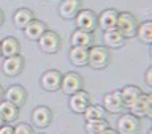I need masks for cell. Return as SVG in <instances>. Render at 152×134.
<instances>
[{
    "mask_svg": "<svg viewBox=\"0 0 152 134\" xmlns=\"http://www.w3.org/2000/svg\"><path fill=\"white\" fill-rule=\"evenodd\" d=\"M111 62V52L104 46H90L87 65L94 70H104Z\"/></svg>",
    "mask_w": 152,
    "mask_h": 134,
    "instance_id": "1",
    "label": "cell"
},
{
    "mask_svg": "<svg viewBox=\"0 0 152 134\" xmlns=\"http://www.w3.org/2000/svg\"><path fill=\"white\" fill-rule=\"evenodd\" d=\"M136 28H138V19L128 11H122L117 14V24H116V30L125 38H133L136 35Z\"/></svg>",
    "mask_w": 152,
    "mask_h": 134,
    "instance_id": "2",
    "label": "cell"
},
{
    "mask_svg": "<svg viewBox=\"0 0 152 134\" xmlns=\"http://www.w3.org/2000/svg\"><path fill=\"white\" fill-rule=\"evenodd\" d=\"M141 130H142L141 118L132 115V114H122L116 125L117 134H140Z\"/></svg>",
    "mask_w": 152,
    "mask_h": 134,
    "instance_id": "3",
    "label": "cell"
},
{
    "mask_svg": "<svg viewBox=\"0 0 152 134\" xmlns=\"http://www.w3.org/2000/svg\"><path fill=\"white\" fill-rule=\"evenodd\" d=\"M132 115L138 118H151L152 117V95L151 93H141V96L128 107Z\"/></svg>",
    "mask_w": 152,
    "mask_h": 134,
    "instance_id": "4",
    "label": "cell"
},
{
    "mask_svg": "<svg viewBox=\"0 0 152 134\" xmlns=\"http://www.w3.org/2000/svg\"><path fill=\"white\" fill-rule=\"evenodd\" d=\"M60 46H62V40L59 33H56L54 30H46L38 38V47L45 54H56V52L60 51Z\"/></svg>",
    "mask_w": 152,
    "mask_h": 134,
    "instance_id": "5",
    "label": "cell"
},
{
    "mask_svg": "<svg viewBox=\"0 0 152 134\" xmlns=\"http://www.w3.org/2000/svg\"><path fill=\"white\" fill-rule=\"evenodd\" d=\"M84 87V80L81 78V74L70 71V73L62 74V82H60V90L65 95H73L79 90H83Z\"/></svg>",
    "mask_w": 152,
    "mask_h": 134,
    "instance_id": "6",
    "label": "cell"
},
{
    "mask_svg": "<svg viewBox=\"0 0 152 134\" xmlns=\"http://www.w3.org/2000/svg\"><path fill=\"white\" fill-rule=\"evenodd\" d=\"M76 27L79 30L92 32L97 28V14L92 9H79V13L76 14Z\"/></svg>",
    "mask_w": 152,
    "mask_h": 134,
    "instance_id": "7",
    "label": "cell"
},
{
    "mask_svg": "<svg viewBox=\"0 0 152 134\" xmlns=\"http://www.w3.org/2000/svg\"><path fill=\"white\" fill-rule=\"evenodd\" d=\"M60 82H62V73L57 70H48L41 74L40 84L46 92H57L60 90Z\"/></svg>",
    "mask_w": 152,
    "mask_h": 134,
    "instance_id": "8",
    "label": "cell"
},
{
    "mask_svg": "<svg viewBox=\"0 0 152 134\" xmlns=\"http://www.w3.org/2000/svg\"><path fill=\"white\" fill-rule=\"evenodd\" d=\"M24 70V57L22 55H13V57H7L2 63V71L5 76L14 78V76L21 74Z\"/></svg>",
    "mask_w": 152,
    "mask_h": 134,
    "instance_id": "9",
    "label": "cell"
},
{
    "mask_svg": "<svg viewBox=\"0 0 152 134\" xmlns=\"http://www.w3.org/2000/svg\"><path fill=\"white\" fill-rule=\"evenodd\" d=\"M70 109L75 114H84V111L90 106V96L87 92L79 90L73 95H70V101H68Z\"/></svg>",
    "mask_w": 152,
    "mask_h": 134,
    "instance_id": "10",
    "label": "cell"
},
{
    "mask_svg": "<svg viewBox=\"0 0 152 134\" xmlns=\"http://www.w3.org/2000/svg\"><path fill=\"white\" fill-rule=\"evenodd\" d=\"M3 98H5V101H10L14 106L21 107L27 101V90L21 87V85H11V87H8L5 90Z\"/></svg>",
    "mask_w": 152,
    "mask_h": 134,
    "instance_id": "11",
    "label": "cell"
},
{
    "mask_svg": "<svg viewBox=\"0 0 152 134\" xmlns=\"http://www.w3.org/2000/svg\"><path fill=\"white\" fill-rule=\"evenodd\" d=\"M103 109L109 114H119L122 112L124 109V103H122V96H121V92L116 90V92H111V93H106L103 98Z\"/></svg>",
    "mask_w": 152,
    "mask_h": 134,
    "instance_id": "12",
    "label": "cell"
},
{
    "mask_svg": "<svg viewBox=\"0 0 152 134\" xmlns=\"http://www.w3.org/2000/svg\"><path fill=\"white\" fill-rule=\"evenodd\" d=\"M52 122V111L46 106H38L32 112V123L37 128H48Z\"/></svg>",
    "mask_w": 152,
    "mask_h": 134,
    "instance_id": "13",
    "label": "cell"
},
{
    "mask_svg": "<svg viewBox=\"0 0 152 134\" xmlns=\"http://www.w3.org/2000/svg\"><path fill=\"white\" fill-rule=\"evenodd\" d=\"M117 14L119 11H116V9L113 8H108L104 9V11H102L97 16V27H100L102 30H114L116 28V24H117Z\"/></svg>",
    "mask_w": 152,
    "mask_h": 134,
    "instance_id": "14",
    "label": "cell"
},
{
    "mask_svg": "<svg viewBox=\"0 0 152 134\" xmlns=\"http://www.w3.org/2000/svg\"><path fill=\"white\" fill-rule=\"evenodd\" d=\"M83 7V0H62L59 5V14L62 19H75Z\"/></svg>",
    "mask_w": 152,
    "mask_h": 134,
    "instance_id": "15",
    "label": "cell"
},
{
    "mask_svg": "<svg viewBox=\"0 0 152 134\" xmlns=\"http://www.w3.org/2000/svg\"><path fill=\"white\" fill-rule=\"evenodd\" d=\"M94 33L92 32H86V30H79V28H76V30L71 33L70 36V44L71 47L78 46V47H89L94 46Z\"/></svg>",
    "mask_w": 152,
    "mask_h": 134,
    "instance_id": "16",
    "label": "cell"
},
{
    "mask_svg": "<svg viewBox=\"0 0 152 134\" xmlns=\"http://www.w3.org/2000/svg\"><path fill=\"white\" fill-rule=\"evenodd\" d=\"M48 30L46 24L43 21H38V19H33L32 22H28L26 28H24V35H26L27 40H32V41H38L43 33Z\"/></svg>",
    "mask_w": 152,
    "mask_h": 134,
    "instance_id": "17",
    "label": "cell"
},
{
    "mask_svg": "<svg viewBox=\"0 0 152 134\" xmlns=\"http://www.w3.org/2000/svg\"><path fill=\"white\" fill-rule=\"evenodd\" d=\"M121 92V96H122V103H124V107H130L133 103L136 101L138 98L141 96V88L136 87V85H125L122 90H119Z\"/></svg>",
    "mask_w": 152,
    "mask_h": 134,
    "instance_id": "18",
    "label": "cell"
},
{
    "mask_svg": "<svg viewBox=\"0 0 152 134\" xmlns=\"http://www.w3.org/2000/svg\"><path fill=\"white\" fill-rule=\"evenodd\" d=\"M68 59L75 66H86L89 60V49L87 47H71L68 52Z\"/></svg>",
    "mask_w": 152,
    "mask_h": 134,
    "instance_id": "19",
    "label": "cell"
},
{
    "mask_svg": "<svg viewBox=\"0 0 152 134\" xmlns=\"http://www.w3.org/2000/svg\"><path fill=\"white\" fill-rule=\"evenodd\" d=\"M0 49H2V55L7 59V57L18 55L19 51H21V44L14 36H7L0 41Z\"/></svg>",
    "mask_w": 152,
    "mask_h": 134,
    "instance_id": "20",
    "label": "cell"
},
{
    "mask_svg": "<svg viewBox=\"0 0 152 134\" xmlns=\"http://www.w3.org/2000/svg\"><path fill=\"white\" fill-rule=\"evenodd\" d=\"M0 115L3 117L5 123H13L19 117V107L10 101H0Z\"/></svg>",
    "mask_w": 152,
    "mask_h": 134,
    "instance_id": "21",
    "label": "cell"
},
{
    "mask_svg": "<svg viewBox=\"0 0 152 134\" xmlns=\"http://www.w3.org/2000/svg\"><path fill=\"white\" fill-rule=\"evenodd\" d=\"M103 41H104V47H109V49H117V47H122L125 44V38H124L121 33H119L116 28L114 30H106L103 35Z\"/></svg>",
    "mask_w": 152,
    "mask_h": 134,
    "instance_id": "22",
    "label": "cell"
},
{
    "mask_svg": "<svg viewBox=\"0 0 152 134\" xmlns=\"http://www.w3.org/2000/svg\"><path fill=\"white\" fill-rule=\"evenodd\" d=\"M33 19H35V14H33L32 9H28V8H19L16 13H14V16H13V22H14V25H16L18 28H26V25L28 22H32Z\"/></svg>",
    "mask_w": 152,
    "mask_h": 134,
    "instance_id": "23",
    "label": "cell"
},
{
    "mask_svg": "<svg viewBox=\"0 0 152 134\" xmlns=\"http://www.w3.org/2000/svg\"><path fill=\"white\" fill-rule=\"evenodd\" d=\"M135 36H138V40L141 43H144V44H152V22L144 21V22L138 24Z\"/></svg>",
    "mask_w": 152,
    "mask_h": 134,
    "instance_id": "24",
    "label": "cell"
},
{
    "mask_svg": "<svg viewBox=\"0 0 152 134\" xmlns=\"http://www.w3.org/2000/svg\"><path fill=\"white\" fill-rule=\"evenodd\" d=\"M109 128L106 118H97V120H86V133L87 134H102Z\"/></svg>",
    "mask_w": 152,
    "mask_h": 134,
    "instance_id": "25",
    "label": "cell"
},
{
    "mask_svg": "<svg viewBox=\"0 0 152 134\" xmlns=\"http://www.w3.org/2000/svg\"><path fill=\"white\" fill-rule=\"evenodd\" d=\"M84 118L86 120H97V118H104L106 111L103 109V106H97V104H90V106L84 111Z\"/></svg>",
    "mask_w": 152,
    "mask_h": 134,
    "instance_id": "26",
    "label": "cell"
},
{
    "mask_svg": "<svg viewBox=\"0 0 152 134\" xmlns=\"http://www.w3.org/2000/svg\"><path fill=\"white\" fill-rule=\"evenodd\" d=\"M13 134H35V133H33L32 126L27 125V123H18L13 128Z\"/></svg>",
    "mask_w": 152,
    "mask_h": 134,
    "instance_id": "27",
    "label": "cell"
},
{
    "mask_svg": "<svg viewBox=\"0 0 152 134\" xmlns=\"http://www.w3.org/2000/svg\"><path fill=\"white\" fill-rule=\"evenodd\" d=\"M144 80H146V85H147V87H152V66H149V68L146 70Z\"/></svg>",
    "mask_w": 152,
    "mask_h": 134,
    "instance_id": "28",
    "label": "cell"
},
{
    "mask_svg": "<svg viewBox=\"0 0 152 134\" xmlns=\"http://www.w3.org/2000/svg\"><path fill=\"white\" fill-rule=\"evenodd\" d=\"M0 134H13V126H10L8 123L0 126Z\"/></svg>",
    "mask_w": 152,
    "mask_h": 134,
    "instance_id": "29",
    "label": "cell"
},
{
    "mask_svg": "<svg viewBox=\"0 0 152 134\" xmlns=\"http://www.w3.org/2000/svg\"><path fill=\"white\" fill-rule=\"evenodd\" d=\"M102 134H117V131L116 130H113V128H108L106 131H103Z\"/></svg>",
    "mask_w": 152,
    "mask_h": 134,
    "instance_id": "30",
    "label": "cell"
},
{
    "mask_svg": "<svg viewBox=\"0 0 152 134\" xmlns=\"http://www.w3.org/2000/svg\"><path fill=\"white\" fill-rule=\"evenodd\" d=\"M3 22H5V13L2 11V9H0V25H2Z\"/></svg>",
    "mask_w": 152,
    "mask_h": 134,
    "instance_id": "31",
    "label": "cell"
},
{
    "mask_svg": "<svg viewBox=\"0 0 152 134\" xmlns=\"http://www.w3.org/2000/svg\"><path fill=\"white\" fill-rule=\"evenodd\" d=\"M3 93H5V90L2 88V85H0V101L3 99Z\"/></svg>",
    "mask_w": 152,
    "mask_h": 134,
    "instance_id": "32",
    "label": "cell"
},
{
    "mask_svg": "<svg viewBox=\"0 0 152 134\" xmlns=\"http://www.w3.org/2000/svg\"><path fill=\"white\" fill-rule=\"evenodd\" d=\"M3 125H5V120H3V117L0 115V126H3Z\"/></svg>",
    "mask_w": 152,
    "mask_h": 134,
    "instance_id": "33",
    "label": "cell"
},
{
    "mask_svg": "<svg viewBox=\"0 0 152 134\" xmlns=\"http://www.w3.org/2000/svg\"><path fill=\"white\" fill-rule=\"evenodd\" d=\"M147 134H152V131H149V133H147Z\"/></svg>",
    "mask_w": 152,
    "mask_h": 134,
    "instance_id": "34",
    "label": "cell"
},
{
    "mask_svg": "<svg viewBox=\"0 0 152 134\" xmlns=\"http://www.w3.org/2000/svg\"><path fill=\"white\" fill-rule=\"evenodd\" d=\"M0 55H2V49H0Z\"/></svg>",
    "mask_w": 152,
    "mask_h": 134,
    "instance_id": "35",
    "label": "cell"
}]
</instances>
